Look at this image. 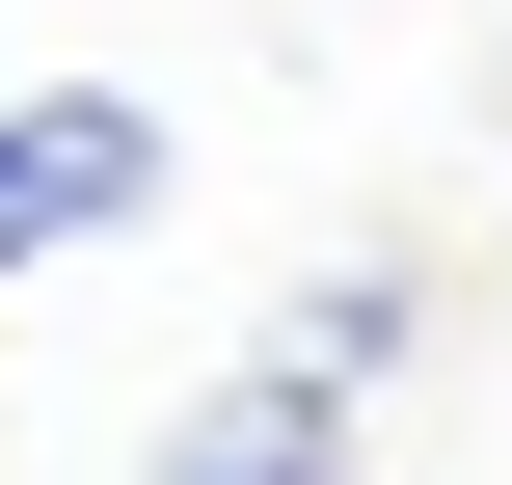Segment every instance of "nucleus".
<instances>
[{
  "label": "nucleus",
  "mask_w": 512,
  "mask_h": 485,
  "mask_svg": "<svg viewBox=\"0 0 512 485\" xmlns=\"http://www.w3.org/2000/svg\"><path fill=\"white\" fill-rule=\"evenodd\" d=\"M405 324H432V270H324V297H297V324H270L135 485H351V405L405 378Z\"/></svg>",
  "instance_id": "f257e3e1"
},
{
  "label": "nucleus",
  "mask_w": 512,
  "mask_h": 485,
  "mask_svg": "<svg viewBox=\"0 0 512 485\" xmlns=\"http://www.w3.org/2000/svg\"><path fill=\"white\" fill-rule=\"evenodd\" d=\"M108 216H162V108H135V81H54V108H0V297H27L54 243H108Z\"/></svg>",
  "instance_id": "f03ea898"
}]
</instances>
